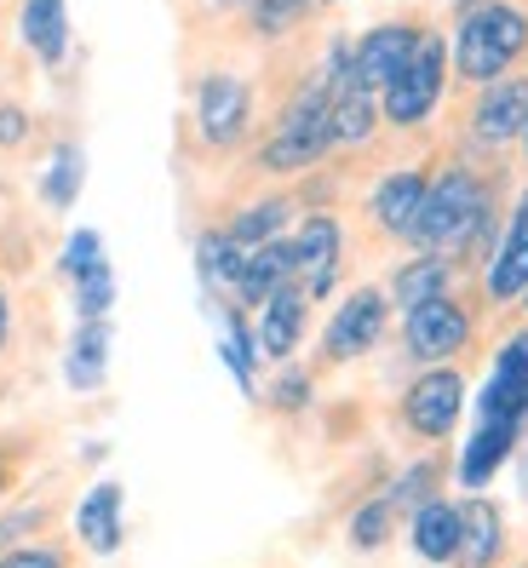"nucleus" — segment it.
<instances>
[{
    "label": "nucleus",
    "mask_w": 528,
    "mask_h": 568,
    "mask_svg": "<svg viewBox=\"0 0 528 568\" xmlns=\"http://www.w3.org/2000/svg\"><path fill=\"white\" fill-rule=\"evenodd\" d=\"M18 41L41 70H63L70 58V0H23L18 7Z\"/></svg>",
    "instance_id": "nucleus-17"
},
{
    "label": "nucleus",
    "mask_w": 528,
    "mask_h": 568,
    "mask_svg": "<svg viewBox=\"0 0 528 568\" xmlns=\"http://www.w3.org/2000/svg\"><path fill=\"white\" fill-rule=\"evenodd\" d=\"M190 126L207 155H236L253 132V81L230 70H207L190 87Z\"/></svg>",
    "instance_id": "nucleus-5"
},
{
    "label": "nucleus",
    "mask_w": 528,
    "mask_h": 568,
    "mask_svg": "<svg viewBox=\"0 0 528 568\" xmlns=\"http://www.w3.org/2000/svg\"><path fill=\"white\" fill-rule=\"evenodd\" d=\"M110 345H115L110 316L81 322L70 351H63V385H70V390H98V385H104L110 379Z\"/></svg>",
    "instance_id": "nucleus-23"
},
{
    "label": "nucleus",
    "mask_w": 528,
    "mask_h": 568,
    "mask_svg": "<svg viewBox=\"0 0 528 568\" xmlns=\"http://www.w3.org/2000/svg\"><path fill=\"white\" fill-rule=\"evenodd\" d=\"M316 7H345V0H316Z\"/></svg>",
    "instance_id": "nucleus-44"
},
{
    "label": "nucleus",
    "mask_w": 528,
    "mask_h": 568,
    "mask_svg": "<svg viewBox=\"0 0 528 568\" xmlns=\"http://www.w3.org/2000/svg\"><path fill=\"white\" fill-rule=\"evenodd\" d=\"M517 494H522V506H528V448H517Z\"/></svg>",
    "instance_id": "nucleus-40"
},
{
    "label": "nucleus",
    "mask_w": 528,
    "mask_h": 568,
    "mask_svg": "<svg viewBox=\"0 0 528 568\" xmlns=\"http://www.w3.org/2000/svg\"><path fill=\"white\" fill-rule=\"evenodd\" d=\"M207 12H219V18H247V7L253 0H202Z\"/></svg>",
    "instance_id": "nucleus-38"
},
{
    "label": "nucleus",
    "mask_w": 528,
    "mask_h": 568,
    "mask_svg": "<svg viewBox=\"0 0 528 568\" xmlns=\"http://www.w3.org/2000/svg\"><path fill=\"white\" fill-rule=\"evenodd\" d=\"M327 104H334V92H327L316 75H305V87L282 104L276 126L258 139L253 150V166L258 173H276V179H293V173H311L322 166L334 150V121H327Z\"/></svg>",
    "instance_id": "nucleus-3"
},
{
    "label": "nucleus",
    "mask_w": 528,
    "mask_h": 568,
    "mask_svg": "<svg viewBox=\"0 0 528 568\" xmlns=\"http://www.w3.org/2000/svg\"><path fill=\"white\" fill-rule=\"evenodd\" d=\"M425 184H431V166H390V173L374 179L368 190V224L379 230L385 242H408V230L419 219Z\"/></svg>",
    "instance_id": "nucleus-13"
},
{
    "label": "nucleus",
    "mask_w": 528,
    "mask_h": 568,
    "mask_svg": "<svg viewBox=\"0 0 528 568\" xmlns=\"http://www.w3.org/2000/svg\"><path fill=\"white\" fill-rule=\"evenodd\" d=\"M81 184H87V150L75 139L52 144V155L41 166V202H47V213H70L81 202Z\"/></svg>",
    "instance_id": "nucleus-28"
},
{
    "label": "nucleus",
    "mask_w": 528,
    "mask_h": 568,
    "mask_svg": "<svg viewBox=\"0 0 528 568\" xmlns=\"http://www.w3.org/2000/svg\"><path fill=\"white\" fill-rule=\"evenodd\" d=\"M517 150H522V161H528V126H522V139H517Z\"/></svg>",
    "instance_id": "nucleus-41"
},
{
    "label": "nucleus",
    "mask_w": 528,
    "mask_h": 568,
    "mask_svg": "<svg viewBox=\"0 0 528 568\" xmlns=\"http://www.w3.org/2000/svg\"><path fill=\"white\" fill-rule=\"evenodd\" d=\"M253 333H258L264 362H293V351H299V345H305V333H311V293H305L299 282L276 287V293L258 305Z\"/></svg>",
    "instance_id": "nucleus-15"
},
{
    "label": "nucleus",
    "mask_w": 528,
    "mask_h": 568,
    "mask_svg": "<svg viewBox=\"0 0 528 568\" xmlns=\"http://www.w3.org/2000/svg\"><path fill=\"white\" fill-rule=\"evenodd\" d=\"M437 483H443V465H437V459H414L408 471H396V477H390L385 499L396 506V517H408V511H419L425 499L437 494Z\"/></svg>",
    "instance_id": "nucleus-30"
},
{
    "label": "nucleus",
    "mask_w": 528,
    "mask_h": 568,
    "mask_svg": "<svg viewBox=\"0 0 528 568\" xmlns=\"http://www.w3.org/2000/svg\"><path fill=\"white\" fill-rule=\"evenodd\" d=\"M287 282H299V271H293V242L276 236L264 247H247V271H242V282H236L230 298H236L242 311H258L264 298H271L276 287H287Z\"/></svg>",
    "instance_id": "nucleus-22"
},
{
    "label": "nucleus",
    "mask_w": 528,
    "mask_h": 568,
    "mask_svg": "<svg viewBox=\"0 0 528 568\" xmlns=\"http://www.w3.org/2000/svg\"><path fill=\"white\" fill-rule=\"evenodd\" d=\"M316 0H253L247 7V36L253 41H287L293 29H305Z\"/></svg>",
    "instance_id": "nucleus-29"
},
{
    "label": "nucleus",
    "mask_w": 528,
    "mask_h": 568,
    "mask_svg": "<svg viewBox=\"0 0 528 568\" xmlns=\"http://www.w3.org/2000/svg\"><path fill=\"white\" fill-rule=\"evenodd\" d=\"M293 271H299V287L311 293V305H322L327 293L339 287L345 271V224L339 213H305L293 224Z\"/></svg>",
    "instance_id": "nucleus-10"
},
{
    "label": "nucleus",
    "mask_w": 528,
    "mask_h": 568,
    "mask_svg": "<svg viewBox=\"0 0 528 568\" xmlns=\"http://www.w3.org/2000/svg\"><path fill=\"white\" fill-rule=\"evenodd\" d=\"M0 568H70V557L58 546H12L0 551Z\"/></svg>",
    "instance_id": "nucleus-35"
},
{
    "label": "nucleus",
    "mask_w": 528,
    "mask_h": 568,
    "mask_svg": "<svg viewBox=\"0 0 528 568\" xmlns=\"http://www.w3.org/2000/svg\"><path fill=\"white\" fill-rule=\"evenodd\" d=\"M12 345V298H7V287H0V351Z\"/></svg>",
    "instance_id": "nucleus-39"
},
{
    "label": "nucleus",
    "mask_w": 528,
    "mask_h": 568,
    "mask_svg": "<svg viewBox=\"0 0 528 568\" xmlns=\"http://www.w3.org/2000/svg\"><path fill=\"white\" fill-rule=\"evenodd\" d=\"M70 287H75V316L81 322H98V316L115 311V271H110V258L92 264V271L81 282H70Z\"/></svg>",
    "instance_id": "nucleus-32"
},
{
    "label": "nucleus",
    "mask_w": 528,
    "mask_h": 568,
    "mask_svg": "<svg viewBox=\"0 0 528 568\" xmlns=\"http://www.w3.org/2000/svg\"><path fill=\"white\" fill-rule=\"evenodd\" d=\"M454 264L459 258H448V253H408L403 264L390 271V282H385V293H390V305L396 311H408V305H425V298H437V293H454Z\"/></svg>",
    "instance_id": "nucleus-21"
},
{
    "label": "nucleus",
    "mask_w": 528,
    "mask_h": 568,
    "mask_svg": "<svg viewBox=\"0 0 528 568\" xmlns=\"http://www.w3.org/2000/svg\"><path fill=\"white\" fill-rule=\"evenodd\" d=\"M448 63L459 87H488L528 63V7L517 0H483V7L454 18Z\"/></svg>",
    "instance_id": "nucleus-2"
},
{
    "label": "nucleus",
    "mask_w": 528,
    "mask_h": 568,
    "mask_svg": "<svg viewBox=\"0 0 528 568\" xmlns=\"http://www.w3.org/2000/svg\"><path fill=\"white\" fill-rule=\"evenodd\" d=\"M517 305H522V316H528V287H522V298H517Z\"/></svg>",
    "instance_id": "nucleus-43"
},
{
    "label": "nucleus",
    "mask_w": 528,
    "mask_h": 568,
    "mask_svg": "<svg viewBox=\"0 0 528 568\" xmlns=\"http://www.w3.org/2000/svg\"><path fill=\"white\" fill-rule=\"evenodd\" d=\"M327 121H334V150H368V144L379 139V126H385V115H379V92H368V87H345V92H334V104H327Z\"/></svg>",
    "instance_id": "nucleus-25"
},
{
    "label": "nucleus",
    "mask_w": 528,
    "mask_h": 568,
    "mask_svg": "<svg viewBox=\"0 0 528 568\" xmlns=\"http://www.w3.org/2000/svg\"><path fill=\"white\" fill-rule=\"evenodd\" d=\"M242 271H247V247H242L236 236H230L224 224H219V230H202V236H195V276H202L207 298L236 293Z\"/></svg>",
    "instance_id": "nucleus-26"
},
{
    "label": "nucleus",
    "mask_w": 528,
    "mask_h": 568,
    "mask_svg": "<svg viewBox=\"0 0 528 568\" xmlns=\"http://www.w3.org/2000/svg\"><path fill=\"white\" fill-rule=\"evenodd\" d=\"M419 18H379L368 36H356V87H368V92H385L390 75L408 63L414 41H419Z\"/></svg>",
    "instance_id": "nucleus-14"
},
{
    "label": "nucleus",
    "mask_w": 528,
    "mask_h": 568,
    "mask_svg": "<svg viewBox=\"0 0 528 568\" xmlns=\"http://www.w3.org/2000/svg\"><path fill=\"white\" fill-rule=\"evenodd\" d=\"M92 264H104V236H98V230H70L63 247H58V276L63 282H81Z\"/></svg>",
    "instance_id": "nucleus-34"
},
{
    "label": "nucleus",
    "mask_w": 528,
    "mask_h": 568,
    "mask_svg": "<svg viewBox=\"0 0 528 568\" xmlns=\"http://www.w3.org/2000/svg\"><path fill=\"white\" fill-rule=\"evenodd\" d=\"M213 316H219V356H224V367L236 374V385L253 396L258 390V362H264V351H258V333H253V322H247V311L230 298V305H213Z\"/></svg>",
    "instance_id": "nucleus-24"
},
{
    "label": "nucleus",
    "mask_w": 528,
    "mask_h": 568,
    "mask_svg": "<svg viewBox=\"0 0 528 568\" xmlns=\"http://www.w3.org/2000/svg\"><path fill=\"white\" fill-rule=\"evenodd\" d=\"M494 207V184L477 173V166L466 161H448L431 173V184H425V202H419V219L408 230V247L419 253H448V258H466L471 236L483 230Z\"/></svg>",
    "instance_id": "nucleus-1"
},
{
    "label": "nucleus",
    "mask_w": 528,
    "mask_h": 568,
    "mask_svg": "<svg viewBox=\"0 0 528 568\" xmlns=\"http://www.w3.org/2000/svg\"><path fill=\"white\" fill-rule=\"evenodd\" d=\"M287 224H299V202H293V195H258V202H247V207L230 213L224 230H230L242 247H264V242L287 236Z\"/></svg>",
    "instance_id": "nucleus-27"
},
{
    "label": "nucleus",
    "mask_w": 528,
    "mask_h": 568,
    "mask_svg": "<svg viewBox=\"0 0 528 568\" xmlns=\"http://www.w3.org/2000/svg\"><path fill=\"white\" fill-rule=\"evenodd\" d=\"M316 396V379L311 367H293V362H276V379H271V408L276 414H305Z\"/></svg>",
    "instance_id": "nucleus-33"
},
{
    "label": "nucleus",
    "mask_w": 528,
    "mask_h": 568,
    "mask_svg": "<svg viewBox=\"0 0 528 568\" xmlns=\"http://www.w3.org/2000/svg\"><path fill=\"white\" fill-rule=\"evenodd\" d=\"M47 523V506H23V511H12V517H0V546H18L29 528H41Z\"/></svg>",
    "instance_id": "nucleus-37"
},
{
    "label": "nucleus",
    "mask_w": 528,
    "mask_h": 568,
    "mask_svg": "<svg viewBox=\"0 0 528 568\" xmlns=\"http://www.w3.org/2000/svg\"><path fill=\"white\" fill-rule=\"evenodd\" d=\"M408 540H414V557L419 562L448 568L459 557V499L431 494L419 511H408Z\"/></svg>",
    "instance_id": "nucleus-20"
},
{
    "label": "nucleus",
    "mask_w": 528,
    "mask_h": 568,
    "mask_svg": "<svg viewBox=\"0 0 528 568\" xmlns=\"http://www.w3.org/2000/svg\"><path fill=\"white\" fill-rule=\"evenodd\" d=\"M390 528H396V506H390V499L385 494H374V499H362V506L351 511V546L356 551H379L385 540H390Z\"/></svg>",
    "instance_id": "nucleus-31"
},
{
    "label": "nucleus",
    "mask_w": 528,
    "mask_h": 568,
    "mask_svg": "<svg viewBox=\"0 0 528 568\" xmlns=\"http://www.w3.org/2000/svg\"><path fill=\"white\" fill-rule=\"evenodd\" d=\"M506 557V517L494 499L471 494V499H459V568H500Z\"/></svg>",
    "instance_id": "nucleus-18"
},
{
    "label": "nucleus",
    "mask_w": 528,
    "mask_h": 568,
    "mask_svg": "<svg viewBox=\"0 0 528 568\" xmlns=\"http://www.w3.org/2000/svg\"><path fill=\"white\" fill-rule=\"evenodd\" d=\"M0 499H7V465H0Z\"/></svg>",
    "instance_id": "nucleus-42"
},
{
    "label": "nucleus",
    "mask_w": 528,
    "mask_h": 568,
    "mask_svg": "<svg viewBox=\"0 0 528 568\" xmlns=\"http://www.w3.org/2000/svg\"><path fill=\"white\" fill-rule=\"evenodd\" d=\"M522 287H528V184L517 190V202L500 224V242L483 264V298L488 305H517Z\"/></svg>",
    "instance_id": "nucleus-12"
},
{
    "label": "nucleus",
    "mask_w": 528,
    "mask_h": 568,
    "mask_svg": "<svg viewBox=\"0 0 528 568\" xmlns=\"http://www.w3.org/2000/svg\"><path fill=\"white\" fill-rule=\"evenodd\" d=\"M29 132H35V121L23 104H0V150H23Z\"/></svg>",
    "instance_id": "nucleus-36"
},
{
    "label": "nucleus",
    "mask_w": 528,
    "mask_h": 568,
    "mask_svg": "<svg viewBox=\"0 0 528 568\" xmlns=\"http://www.w3.org/2000/svg\"><path fill=\"white\" fill-rule=\"evenodd\" d=\"M477 419H494V425H517L528 437V322L511 327L500 345H494V362H488V379L477 390Z\"/></svg>",
    "instance_id": "nucleus-9"
},
{
    "label": "nucleus",
    "mask_w": 528,
    "mask_h": 568,
    "mask_svg": "<svg viewBox=\"0 0 528 568\" xmlns=\"http://www.w3.org/2000/svg\"><path fill=\"white\" fill-rule=\"evenodd\" d=\"M448 81H454L448 36L425 23L419 41H414V52H408V63H403V70L390 75V87L379 92L385 126H390V132H419V126H431L437 110H443V98H448Z\"/></svg>",
    "instance_id": "nucleus-4"
},
{
    "label": "nucleus",
    "mask_w": 528,
    "mask_h": 568,
    "mask_svg": "<svg viewBox=\"0 0 528 568\" xmlns=\"http://www.w3.org/2000/svg\"><path fill=\"white\" fill-rule=\"evenodd\" d=\"M466 408H471L466 374L448 367V362L419 367L414 385L403 390V425H408V437H419V443H448L459 430V419H466Z\"/></svg>",
    "instance_id": "nucleus-7"
},
{
    "label": "nucleus",
    "mask_w": 528,
    "mask_h": 568,
    "mask_svg": "<svg viewBox=\"0 0 528 568\" xmlns=\"http://www.w3.org/2000/svg\"><path fill=\"white\" fill-rule=\"evenodd\" d=\"M126 494L121 483H92L87 499H81V511H75V534H81V546L98 551V557H115L121 540H126Z\"/></svg>",
    "instance_id": "nucleus-19"
},
{
    "label": "nucleus",
    "mask_w": 528,
    "mask_h": 568,
    "mask_svg": "<svg viewBox=\"0 0 528 568\" xmlns=\"http://www.w3.org/2000/svg\"><path fill=\"white\" fill-rule=\"evenodd\" d=\"M385 327H390V293L374 287V282L351 287V293L339 298V311L327 316V327H322V362H327V367L362 362L368 351H379Z\"/></svg>",
    "instance_id": "nucleus-8"
},
{
    "label": "nucleus",
    "mask_w": 528,
    "mask_h": 568,
    "mask_svg": "<svg viewBox=\"0 0 528 568\" xmlns=\"http://www.w3.org/2000/svg\"><path fill=\"white\" fill-rule=\"evenodd\" d=\"M528 126V70H511L500 81L477 87L471 115H466V139L477 150H511Z\"/></svg>",
    "instance_id": "nucleus-11"
},
{
    "label": "nucleus",
    "mask_w": 528,
    "mask_h": 568,
    "mask_svg": "<svg viewBox=\"0 0 528 568\" xmlns=\"http://www.w3.org/2000/svg\"><path fill=\"white\" fill-rule=\"evenodd\" d=\"M471 339H477V316H471V305L459 293H437V298H425V305L403 311V351H408V362H425V367L454 362L459 351H471Z\"/></svg>",
    "instance_id": "nucleus-6"
},
{
    "label": "nucleus",
    "mask_w": 528,
    "mask_h": 568,
    "mask_svg": "<svg viewBox=\"0 0 528 568\" xmlns=\"http://www.w3.org/2000/svg\"><path fill=\"white\" fill-rule=\"evenodd\" d=\"M517 448H522V430H517V425L477 419V425H471V437L459 443V459H454L459 488H466V494H483V488L517 459Z\"/></svg>",
    "instance_id": "nucleus-16"
}]
</instances>
